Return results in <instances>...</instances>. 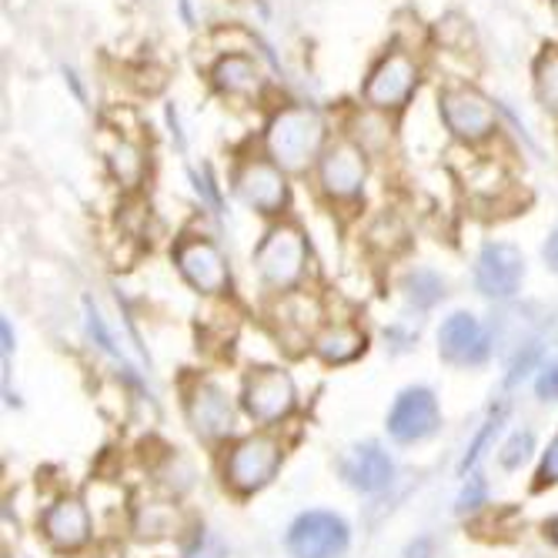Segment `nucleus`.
Here are the masks:
<instances>
[{
  "mask_svg": "<svg viewBox=\"0 0 558 558\" xmlns=\"http://www.w3.org/2000/svg\"><path fill=\"white\" fill-rule=\"evenodd\" d=\"M325 118L308 105H288L271 114L265 128L268 158L281 171H304L325 155Z\"/></svg>",
  "mask_w": 558,
  "mask_h": 558,
  "instance_id": "1",
  "label": "nucleus"
},
{
  "mask_svg": "<svg viewBox=\"0 0 558 558\" xmlns=\"http://www.w3.org/2000/svg\"><path fill=\"white\" fill-rule=\"evenodd\" d=\"M418 81H422L418 61L409 54V50L395 47L368 71L362 97H365V105L372 111L391 114V111H401L404 105H409L412 94L418 90Z\"/></svg>",
  "mask_w": 558,
  "mask_h": 558,
  "instance_id": "2",
  "label": "nucleus"
},
{
  "mask_svg": "<svg viewBox=\"0 0 558 558\" xmlns=\"http://www.w3.org/2000/svg\"><path fill=\"white\" fill-rule=\"evenodd\" d=\"M438 111H441L445 128L465 144H482L498 131V118H495L492 100L469 84L445 87L438 94Z\"/></svg>",
  "mask_w": 558,
  "mask_h": 558,
  "instance_id": "3",
  "label": "nucleus"
},
{
  "mask_svg": "<svg viewBox=\"0 0 558 558\" xmlns=\"http://www.w3.org/2000/svg\"><path fill=\"white\" fill-rule=\"evenodd\" d=\"M304 262H308V247H304L301 231L288 225L268 231L255 255V265L271 288H291L304 275Z\"/></svg>",
  "mask_w": 558,
  "mask_h": 558,
  "instance_id": "4",
  "label": "nucleus"
},
{
  "mask_svg": "<svg viewBox=\"0 0 558 558\" xmlns=\"http://www.w3.org/2000/svg\"><path fill=\"white\" fill-rule=\"evenodd\" d=\"M365 178H368V161H365V150L354 141H335L318 158V181L331 201L359 197L365 187Z\"/></svg>",
  "mask_w": 558,
  "mask_h": 558,
  "instance_id": "5",
  "label": "nucleus"
},
{
  "mask_svg": "<svg viewBox=\"0 0 558 558\" xmlns=\"http://www.w3.org/2000/svg\"><path fill=\"white\" fill-rule=\"evenodd\" d=\"M234 187L247 208L258 215H278L288 205V181L284 171L271 158H247L234 174Z\"/></svg>",
  "mask_w": 558,
  "mask_h": 558,
  "instance_id": "6",
  "label": "nucleus"
},
{
  "mask_svg": "<svg viewBox=\"0 0 558 558\" xmlns=\"http://www.w3.org/2000/svg\"><path fill=\"white\" fill-rule=\"evenodd\" d=\"M348 545V529L331 512L301 515L288 532V548L294 558H335Z\"/></svg>",
  "mask_w": 558,
  "mask_h": 558,
  "instance_id": "7",
  "label": "nucleus"
},
{
  "mask_svg": "<svg viewBox=\"0 0 558 558\" xmlns=\"http://www.w3.org/2000/svg\"><path fill=\"white\" fill-rule=\"evenodd\" d=\"M181 275L205 294H218L228 288V265L215 241L208 238H184L174 251Z\"/></svg>",
  "mask_w": 558,
  "mask_h": 558,
  "instance_id": "8",
  "label": "nucleus"
},
{
  "mask_svg": "<svg viewBox=\"0 0 558 558\" xmlns=\"http://www.w3.org/2000/svg\"><path fill=\"white\" fill-rule=\"evenodd\" d=\"M522 275H525V265H522V251L519 247L501 244V241L482 247L478 265H475V284H478L482 294L509 298V294L519 291Z\"/></svg>",
  "mask_w": 558,
  "mask_h": 558,
  "instance_id": "9",
  "label": "nucleus"
},
{
  "mask_svg": "<svg viewBox=\"0 0 558 558\" xmlns=\"http://www.w3.org/2000/svg\"><path fill=\"white\" fill-rule=\"evenodd\" d=\"M244 409L255 422H278L294 409V385L284 372L262 368L244 385Z\"/></svg>",
  "mask_w": 558,
  "mask_h": 558,
  "instance_id": "10",
  "label": "nucleus"
},
{
  "mask_svg": "<svg viewBox=\"0 0 558 558\" xmlns=\"http://www.w3.org/2000/svg\"><path fill=\"white\" fill-rule=\"evenodd\" d=\"M278 459H281V451L271 438H247L231 451L228 482L238 492H255L278 472Z\"/></svg>",
  "mask_w": 558,
  "mask_h": 558,
  "instance_id": "11",
  "label": "nucleus"
},
{
  "mask_svg": "<svg viewBox=\"0 0 558 558\" xmlns=\"http://www.w3.org/2000/svg\"><path fill=\"white\" fill-rule=\"evenodd\" d=\"M265 68L258 64V58L241 54V50H231V54H221L211 68V84L221 97L228 100H255L265 90Z\"/></svg>",
  "mask_w": 558,
  "mask_h": 558,
  "instance_id": "12",
  "label": "nucleus"
},
{
  "mask_svg": "<svg viewBox=\"0 0 558 558\" xmlns=\"http://www.w3.org/2000/svg\"><path fill=\"white\" fill-rule=\"evenodd\" d=\"M388 428L398 441H418V438H428L435 428H438V401L432 391L425 388H412L404 391L395 409H391V418H388Z\"/></svg>",
  "mask_w": 558,
  "mask_h": 558,
  "instance_id": "13",
  "label": "nucleus"
},
{
  "mask_svg": "<svg viewBox=\"0 0 558 558\" xmlns=\"http://www.w3.org/2000/svg\"><path fill=\"white\" fill-rule=\"evenodd\" d=\"M441 354L448 362H459V365H478L485 354H488V335L485 328L478 325V318L459 312L451 315L445 325H441Z\"/></svg>",
  "mask_w": 558,
  "mask_h": 558,
  "instance_id": "14",
  "label": "nucleus"
},
{
  "mask_svg": "<svg viewBox=\"0 0 558 558\" xmlns=\"http://www.w3.org/2000/svg\"><path fill=\"white\" fill-rule=\"evenodd\" d=\"M44 532L58 548H81L87 542V532H90L84 505L74 498L58 501L54 509L44 515Z\"/></svg>",
  "mask_w": 558,
  "mask_h": 558,
  "instance_id": "15",
  "label": "nucleus"
},
{
  "mask_svg": "<svg viewBox=\"0 0 558 558\" xmlns=\"http://www.w3.org/2000/svg\"><path fill=\"white\" fill-rule=\"evenodd\" d=\"M344 478L362 488V492H378L391 482V462L378 445H362L348 454L344 462Z\"/></svg>",
  "mask_w": 558,
  "mask_h": 558,
  "instance_id": "16",
  "label": "nucleus"
},
{
  "mask_svg": "<svg viewBox=\"0 0 558 558\" xmlns=\"http://www.w3.org/2000/svg\"><path fill=\"white\" fill-rule=\"evenodd\" d=\"M187 412H191L194 428L201 435H208V438L225 435L231 428V404H228L225 391L215 388V385H201L194 391V398H191V409Z\"/></svg>",
  "mask_w": 558,
  "mask_h": 558,
  "instance_id": "17",
  "label": "nucleus"
},
{
  "mask_svg": "<svg viewBox=\"0 0 558 558\" xmlns=\"http://www.w3.org/2000/svg\"><path fill=\"white\" fill-rule=\"evenodd\" d=\"M108 168H111L114 181H121L124 187H137L141 178H144V168H147V165H144V150H141V144L121 137V141L108 150Z\"/></svg>",
  "mask_w": 558,
  "mask_h": 558,
  "instance_id": "18",
  "label": "nucleus"
},
{
  "mask_svg": "<svg viewBox=\"0 0 558 558\" xmlns=\"http://www.w3.org/2000/svg\"><path fill=\"white\" fill-rule=\"evenodd\" d=\"M535 97L548 114H558V47H545L532 68Z\"/></svg>",
  "mask_w": 558,
  "mask_h": 558,
  "instance_id": "19",
  "label": "nucleus"
},
{
  "mask_svg": "<svg viewBox=\"0 0 558 558\" xmlns=\"http://www.w3.org/2000/svg\"><path fill=\"white\" fill-rule=\"evenodd\" d=\"M315 348H318V354L325 362H348V359H354L362 348H365V338L354 331V328H348V325H335V328H328L318 341H315Z\"/></svg>",
  "mask_w": 558,
  "mask_h": 558,
  "instance_id": "20",
  "label": "nucleus"
},
{
  "mask_svg": "<svg viewBox=\"0 0 558 558\" xmlns=\"http://www.w3.org/2000/svg\"><path fill=\"white\" fill-rule=\"evenodd\" d=\"M412 298L415 301H422V304H432V301H438L441 298V281L435 278V275H428V271H418V275H412Z\"/></svg>",
  "mask_w": 558,
  "mask_h": 558,
  "instance_id": "21",
  "label": "nucleus"
},
{
  "mask_svg": "<svg viewBox=\"0 0 558 558\" xmlns=\"http://www.w3.org/2000/svg\"><path fill=\"white\" fill-rule=\"evenodd\" d=\"M529 451H532V432H519V435H512V441L505 445V451H501V465L515 469L519 462H525V459H529Z\"/></svg>",
  "mask_w": 558,
  "mask_h": 558,
  "instance_id": "22",
  "label": "nucleus"
},
{
  "mask_svg": "<svg viewBox=\"0 0 558 558\" xmlns=\"http://www.w3.org/2000/svg\"><path fill=\"white\" fill-rule=\"evenodd\" d=\"M538 398H558V362L548 365L542 375H538V385H535Z\"/></svg>",
  "mask_w": 558,
  "mask_h": 558,
  "instance_id": "23",
  "label": "nucleus"
},
{
  "mask_svg": "<svg viewBox=\"0 0 558 558\" xmlns=\"http://www.w3.org/2000/svg\"><path fill=\"white\" fill-rule=\"evenodd\" d=\"M542 482H558V438L551 441L545 462H542Z\"/></svg>",
  "mask_w": 558,
  "mask_h": 558,
  "instance_id": "24",
  "label": "nucleus"
},
{
  "mask_svg": "<svg viewBox=\"0 0 558 558\" xmlns=\"http://www.w3.org/2000/svg\"><path fill=\"white\" fill-rule=\"evenodd\" d=\"M545 258H548V265L558 271V231L548 238V244H545Z\"/></svg>",
  "mask_w": 558,
  "mask_h": 558,
  "instance_id": "25",
  "label": "nucleus"
},
{
  "mask_svg": "<svg viewBox=\"0 0 558 558\" xmlns=\"http://www.w3.org/2000/svg\"><path fill=\"white\" fill-rule=\"evenodd\" d=\"M551 532H555V538H558V519H555V525H551Z\"/></svg>",
  "mask_w": 558,
  "mask_h": 558,
  "instance_id": "26",
  "label": "nucleus"
}]
</instances>
